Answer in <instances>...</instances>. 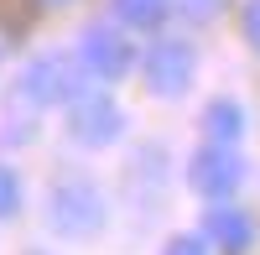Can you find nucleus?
Masks as SVG:
<instances>
[{
  "label": "nucleus",
  "instance_id": "nucleus-1",
  "mask_svg": "<svg viewBox=\"0 0 260 255\" xmlns=\"http://www.w3.org/2000/svg\"><path fill=\"white\" fill-rule=\"evenodd\" d=\"M47 224L62 240H83V235H94V229H104L99 187L89 177H57L52 193H47Z\"/></svg>",
  "mask_w": 260,
  "mask_h": 255
},
{
  "label": "nucleus",
  "instance_id": "nucleus-2",
  "mask_svg": "<svg viewBox=\"0 0 260 255\" xmlns=\"http://www.w3.org/2000/svg\"><path fill=\"white\" fill-rule=\"evenodd\" d=\"M83 57L73 52H37L26 68H21V94L31 104H73L83 94Z\"/></svg>",
  "mask_w": 260,
  "mask_h": 255
},
{
  "label": "nucleus",
  "instance_id": "nucleus-3",
  "mask_svg": "<svg viewBox=\"0 0 260 255\" xmlns=\"http://www.w3.org/2000/svg\"><path fill=\"white\" fill-rule=\"evenodd\" d=\"M68 136L78 146H89V151H99V146H110L125 136V110L110 99V94H94L83 89L73 104H68Z\"/></svg>",
  "mask_w": 260,
  "mask_h": 255
},
{
  "label": "nucleus",
  "instance_id": "nucleus-4",
  "mask_svg": "<svg viewBox=\"0 0 260 255\" xmlns=\"http://www.w3.org/2000/svg\"><path fill=\"white\" fill-rule=\"evenodd\" d=\"M192 68H198V57H192V47L177 42V37L156 42V47L141 57V78H146V89L156 94V99L187 94V89H192Z\"/></svg>",
  "mask_w": 260,
  "mask_h": 255
},
{
  "label": "nucleus",
  "instance_id": "nucleus-5",
  "mask_svg": "<svg viewBox=\"0 0 260 255\" xmlns=\"http://www.w3.org/2000/svg\"><path fill=\"white\" fill-rule=\"evenodd\" d=\"M78 57H83V68L94 78L120 83L130 68H136V42H130L120 26H89L78 37Z\"/></svg>",
  "mask_w": 260,
  "mask_h": 255
},
{
  "label": "nucleus",
  "instance_id": "nucleus-6",
  "mask_svg": "<svg viewBox=\"0 0 260 255\" xmlns=\"http://www.w3.org/2000/svg\"><path fill=\"white\" fill-rule=\"evenodd\" d=\"M240 182H245V162L234 156L224 141H208L203 151H192V162H187V187H192V193L229 198Z\"/></svg>",
  "mask_w": 260,
  "mask_h": 255
},
{
  "label": "nucleus",
  "instance_id": "nucleus-7",
  "mask_svg": "<svg viewBox=\"0 0 260 255\" xmlns=\"http://www.w3.org/2000/svg\"><path fill=\"white\" fill-rule=\"evenodd\" d=\"M203 235L219 245L224 255H245L255 245V219L245 214L240 203L229 198H208V214H203Z\"/></svg>",
  "mask_w": 260,
  "mask_h": 255
},
{
  "label": "nucleus",
  "instance_id": "nucleus-8",
  "mask_svg": "<svg viewBox=\"0 0 260 255\" xmlns=\"http://www.w3.org/2000/svg\"><path fill=\"white\" fill-rule=\"evenodd\" d=\"M203 131H208V141H224V146H234L245 136V110L234 99H213L208 110H203Z\"/></svg>",
  "mask_w": 260,
  "mask_h": 255
},
{
  "label": "nucleus",
  "instance_id": "nucleus-9",
  "mask_svg": "<svg viewBox=\"0 0 260 255\" xmlns=\"http://www.w3.org/2000/svg\"><path fill=\"white\" fill-rule=\"evenodd\" d=\"M110 6H115L120 26H130V31H156L161 21H167V11H172V0H110Z\"/></svg>",
  "mask_w": 260,
  "mask_h": 255
},
{
  "label": "nucleus",
  "instance_id": "nucleus-10",
  "mask_svg": "<svg viewBox=\"0 0 260 255\" xmlns=\"http://www.w3.org/2000/svg\"><path fill=\"white\" fill-rule=\"evenodd\" d=\"M16 208H21V182H16V172H11V167L0 162V219H11Z\"/></svg>",
  "mask_w": 260,
  "mask_h": 255
},
{
  "label": "nucleus",
  "instance_id": "nucleus-11",
  "mask_svg": "<svg viewBox=\"0 0 260 255\" xmlns=\"http://www.w3.org/2000/svg\"><path fill=\"white\" fill-rule=\"evenodd\" d=\"M161 255H208V235H177V240H167Z\"/></svg>",
  "mask_w": 260,
  "mask_h": 255
},
{
  "label": "nucleus",
  "instance_id": "nucleus-12",
  "mask_svg": "<svg viewBox=\"0 0 260 255\" xmlns=\"http://www.w3.org/2000/svg\"><path fill=\"white\" fill-rule=\"evenodd\" d=\"M219 6H224V0H177V11H182V16H192V21L219 16Z\"/></svg>",
  "mask_w": 260,
  "mask_h": 255
},
{
  "label": "nucleus",
  "instance_id": "nucleus-13",
  "mask_svg": "<svg viewBox=\"0 0 260 255\" xmlns=\"http://www.w3.org/2000/svg\"><path fill=\"white\" fill-rule=\"evenodd\" d=\"M245 42L260 52V0H245Z\"/></svg>",
  "mask_w": 260,
  "mask_h": 255
},
{
  "label": "nucleus",
  "instance_id": "nucleus-14",
  "mask_svg": "<svg viewBox=\"0 0 260 255\" xmlns=\"http://www.w3.org/2000/svg\"><path fill=\"white\" fill-rule=\"evenodd\" d=\"M52 6H68V0H52Z\"/></svg>",
  "mask_w": 260,
  "mask_h": 255
}]
</instances>
